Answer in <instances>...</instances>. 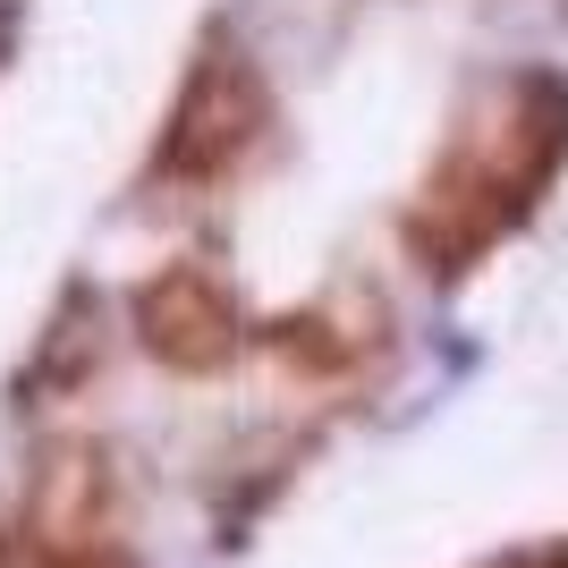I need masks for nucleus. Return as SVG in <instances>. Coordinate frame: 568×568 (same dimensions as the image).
<instances>
[{
    "mask_svg": "<svg viewBox=\"0 0 568 568\" xmlns=\"http://www.w3.org/2000/svg\"><path fill=\"white\" fill-rule=\"evenodd\" d=\"M136 332L162 365H221L230 339H237V314H230V297H221V281H204V272H162L136 306Z\"/></svg>",
    "mask_w": 568,
    "mask_h": 568,
    "instance_id": "nucleus-1",
    "label": "nucleus"
}]
</instances>
